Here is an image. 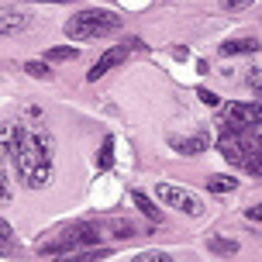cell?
<instances>
[{"mask_svg":"<svg viewBox=\"0 0 262 262\" xmlns=\"http://www.w3.org/2000/svg\"><path fill=\"white\" fill-rule=\"evenodd\" d=\"M131 200H135V207L142 210L145 217H152V224H159V221H162V210H159L156 204H152V200H148V196L142 193V190H135V193H131Z\"/></svg>","mask_w":262,"mask_h":262,"instance_id":"13","label":"cell"},{"mask_svg":"<svg viewBox=\"0 0 262 262\" xmlns=\"http://www.w3.org/2000/svg\"><path fill=\"white\" fill-rule=\"evenodd\" d=\"M249 86H252V90H262V76H259V69H249Z\"/></svg>","mask_w":262,"mask_h":262,"instance_id":"24","label":"cell"},{"mask_svg":"<svg viewBox=\"0 0 262 262\" xmlns=\"http://www.w3.org/2000/svg\"><path fill=\"white\" fill-rule=\"evenodd\" d=\"M255 128H262V104H255Z\"/></svg>","mask_w":262,"mask_h":262,"instance_id":"27","label":"cell"},{"mask_svg":"<svg viewBox=\"0 0 262 262\" xmlns=\"http://www.w3.org/2000/svg\"><path fill=\"white\" fill-rule=\"evenodd\" d=\"M138 45H142L138 38H128V41H121V45H114V49H107V52L97 59V66H93L90 73H86V79H90V83H97L100 76H107V73H111V69H114L118 62H124V59H128V55L135 52Z\"/></svg>","mask_w":262,"mask_h":262,"instance_id":"6","label":"cell"},{"mask_svg":"<svg viewBox=\"0 0 262 262\" xmlns=\"http://www.w3.org/2000/svg\"><path fill=\"white\" fill-rule=\"evenodd\" d=\"M49 62H69V59H76V49H69V45H59V49H49L45 52Z\"/></svg>","mask_w":262,"mask_h":262,"instance_id":"18","label":"cell"},{"mask_svg":"<svg viewBox=\"0 0 262 262\" xmlns=\"http://www.w3.org/2000/svg\"><path fill=\"white\" fill-rule=\"evenodd\" d=\"M207 252H214V255H224V259H235V255H238V242H235V238L214 235V238H207Z\"/></svg>","mask_w":262,"mask_h":262,"instance_id":"11","label":"cell"},{"mask_svg":"<svg viewBox=\"0 0 262 262\" xmlns=\"http://www.w3.org/2000/svg\"><path fill=\"white\" fill-rule=\"evenodd\" d=\"M249 4H252V0H221V7H224V11H245Z\"/></svg>","mask_w":262,"mask_h":262,"instance_id":"23","label":"cell"},{"mask_svg":"<svg viewBox=\"0 0 262 262\" xmlns=\"http://www.w3.org/2000/svg\"><path fill=\"white\" fill-rule=\"evenodd\" d=\"M221 52L224 55H252V52H259V41L255 38H231L221 45Z\"/></svg>","mask_w":262,"mask_h":262,"instance_id":"12","label":"cell"},{"mask_svg":"<svg viewBox=\"0 0 262 262\" xmlns=\"http://www.w3.org/2000/svg\"><path fill=\"white\" fill-rule=\"evenodd\" d=\"M196 97H200V104H207V107H217V104H221V100H217V93L204 90V86H200V90H196Z\"/></svg>","mask_w":262,"mask_h":262,"instance_id":"22","label":"cell"},{"mask_svg":"<svg viewBox=\"0 0 262 262\" xmlns=\"http://www.w3.org/2000/svg\"><path fill=\"white\" fill-rule=\"evenodd\" d=\"M169 145L183 156H200L207 152V135H193V138H169Z\"/></svg>","mask_w":262,"mask_h":262,"instance_id":"9","label":"cell"},{"mask_svg":"<svg viewBox=\"0 0 262 262\" xmlns=\"http://www.w3.org/2000/svg\"><path fill=\"white\" fill-rule=\"evenodd\" d=\"M14 196V186H11V166L4 162V156H0V204H11Z\"/></svg>","mask_w":262,"mask_h":262,"instance_id":"17","label":"cell"},{"mask_svg":"<svg viewBox=\"0 0 262 262\" xmlns=\"http://www.w3.org/2000/svg\"><path fill=\"white\" fill-rule=\"evenodd\" d=\"M38 4H69V0H38Z\"/></svg>","mask_w":262,"mask_h":262,"instance_id":"28","label":"cell"},{"mask_svg":"<svg viewBox=\"0 0 262 262\" xmlns=\"http://www.w3.org/2000/svg\"><path fill=\"white\" fill-rule=\"evenodd\" d=\"M224 124L231 131L255 128V104H228L224 107Z\"/></svg>","mask_w":262,"mask_h":262,"instance_id":"7","label":"cell"},{"mask_svg":"<svg viewBox=\"0 0 262 262\" xmlns=\"http://www.w3.org/2000/svg\"><path fill=\"white\" fill-rule=\"evenodd\" d=\"M100 242V231H97V224H69V228H62V231H55L52 238H45V242H38V252H45V255H73L76 249H90V245H97Z\"/></svg>","mask_w":262,"mask_h":262,"instance_id":"4","label":"cell"},{"mask_svg":"<svg viewBox=\"0 0 262 262\" xmlns=\"http://www.w3.org/2000/svg\"><path fill=\"white\" fill-rule=\"evenodd\" d=\"M14 252V235H11V224L0 221V255H11Z\"/></svg>","mask_w":262,"mask_h":262,"instance_id":"20","label":"cell"},{"mask_svg":"<svg viewBox=\"0 0 262 262\" xmlns=\"http://www.w3.org/2000/svg\"><path fill=\"white\" fill-rule=\"evenodd\" d=\"M111 249H86V252H73V255H55V262H97L107 259Z\"/></svg>","mask_w":262,"mask_h":262,"instance_id":"14","label":"cell"},{"mask_svg":"<svg viewBox=\"0 0 262 262\" xmlns=\"http://www.w3.org/2000/svg\"><path fill=\"white\" fill-rule=\"evenodd\" d=\"M0 156L17 172V180L28 190L49 186L55 156H52V135L41 121H35V124H25V121L0 124Z\"/></svg>","mask_w":262,"mask_h":262,"instance_id":"1","label":"cell"},{"mask_svg":"<svg viewBox=\"0 0 262 262\" xmlns=\"http://www.w3.org/2000/svg\"><path fill=\"white\" fill-rule=\"evenodd\" d=\"M111 166H114V138L107 135V138H104V145H100V152H97V169H100V172H107Z\"/></svg>","mask_w":262,"mask_h":262,"instance_id":"16","label":"cell"},{"mask_svg":"<svg viewBox=\"0 0 262 262\" xmlns=\"http://www.w3.org/2000/svg\"><path fill=\"white\" fill-rule=\"evenodd\" d=\"M217 148H221V156L235 169L262 176V138H255L252 131H228L221 142H217Z\"/></svg>","mask_w":262,"mask_h":262,"instance_id":"2","label":"cell"},{"mask_svg":"<svg viewBox=\"0 0 262 262\" xmlns=\"http://www.w3.org/2000/svg\"><path fill=\"white\" fill-rule=\"evenodd\" d=\"M156 196L166 204V207H176V210H183V214H190V217H200V214H204V200H200L196 193H190V190H183V186L159 183Z\"/></svg>","mask_w":262,"mask_h":262,"instance_id":"5","label":"cell"},{"mask_svg":"<svg viewBox=\"0 0 262 262\" xmlns=\"http://www.w3.org/2000/svg\"><path fill=\"white\" fill-rule=\"evenodd\" d=\"M118 28H121V14L107 11V7H90V11H79L66 21V38L90 41V38H104Z\"/></svg>","mask_w":262,"mask_h":262,"instance_id":"3","label":"cell"},{"mask_svg":"<svg viewBox=\"0 0 262 262\" xmlns=\"http://www.w3.org/2000/svg\"><path fill=\"white\" fill-rule=\"evenodd\" d=\"M21 28H28V14L0 11V35H14V31H21Z\"/></svg>","mask_w":262,"mask_h":262,"instance_id":"10","label":"cell"},{"mask_svg":"<svg viewBox=\"0 0 262 262\" xmlns=\"http://www.w3.org/2000/svg\"><path fill=\"white\" fill-rule=\"evenodd\" d=\"M245 214H249L252 221H262V210H259V207H249V210H245Z\"/></svg>","mask_w":262,"mask_h":262,"instance_id":"26","label":"cell"},{"mask_svg":"<svg viewBox=\"0 0 262 262\" xmlns=\"http://www.w3.org/2000/svg\"><path fill=\"white\" fill-rule=\"evenodd\" d=\"M172 55H176V59H190V49H183V45H180V49H172Z\"/></svg>","mask_w":262,"mask_h":262,"instance_id":"25","label":"cell"},{"mask_svg":"<svg viewBox=\"0 0 262 262\" xmlns=\"http://www.w3.org/2000/svg\"><path fill=\"white\" fill-rule=\"evenodd\" d=\"M97 231L100 235H111V238H135L138 235V228L128 217H104V221H97Z\"/></svg>","mask_w":262,"mask_h":262,"instance_id":"8","label":"cell"},{"mask_svg":"<svg viewBox=\"0 0 262 262\" xmlns=\"http://www.w3.org/2000/svg\"><path fill=\"white\" fill-rule=\"evenodd\" d=\"M131 262H172L169 252H159V249H148V252H138Z\"/></svg>","mask_w":262,"mask_h":262,"instance_id":"21","label":"cell"},{"mask_svg":"<svg viewBox=\"0 0 262 262\" xmlns=\"http://www.w3.org/2000/svg\"><path fill=\"white\" fill-rule=\"evenodd\" d=\"M25 69H28V76H35V79H52V69H49V62L31 59V62H25Z\"/></svg>","mask_w":262,"mask_h":262,"instance_id":"19","label":"cell"},{"mask_svg":"<svg viewBox=\"0 0 262 262\" xmlns=\"http://www.w3.org/2000/svg\"><path fill=\"white\" fill-rule=\"evenodd\" d=\"M238 186L235 176H224V172H214V176H207V190H214V193H231Z\"/></svg>","mask_w":262,"mask_h":262,"instance_id":"15","label":"cell"}]
</instances>
